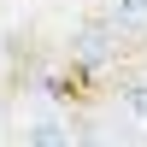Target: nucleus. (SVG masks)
<instances>
[{
  "label": "nucleus",
  "mask_w": 147,
  "mask_h": 147,
  "mask_svg": "<svg viewBox=\"0 0 147 147\" xmlns=\"http://www.w3.org/2000/svg\"><path fill=\"white\" fill-rule=\"evenodd\" d=\"M24 141H71V129L53 124V118H41V124H24Z\"/></svg>",
  "instance_id": "7ed1b4c3"
},
{
  "label": "nucleus",
  "mask_w": 147,
  "mask_h": 147,
  "mask_svg": "<svg viewBox=\"0 0 147 147\" xmlns=\"http://www.w3.org/2000/svg\"><path fill=\"white\" fill-rule=\"evenodd\" d=\"M112 24L129 35H147V0H112Z\"/></svg>",
  "instance_id": "f03ea898"
},
{
  "label": "nucleus",
  "mask_w": 147,
  "mask_h": 147,
  "mask_svg": "<svg viewBox=\"0 0 147 147\" xmlns=\"http://www.w3.org/2000/svg\"><path fill=\"white\" fill-rule=\"evenodd\" d=\"M65 88H71V82L59 77V71H41V94H65Z\"/></svg>",
  "instance_id": "39448f33"
},
{
  "label": "nucleus",
  "mask_w": 147,
  "mask_h": 147,
  "mask_svg": "<svg viewBox=\"0 0 147 147\" xmlns=\"http://www.w3.org/2000/svg\"><path fill=\"white\" fill-rule=\"evenodd\" d=\"M71 53H77L82 71H106V65L118 59V24H112V18L77 24V30H71Z\"/></svg>",
  "instance_id": "f257e3e1"
},
{
  "label": "nucleus",
  "mask_w": 147,
  "mask_h": 147,
  "mask_svg": "<svg viewBox=\"0 0 147 147\" xmlns=\"http://www.w3.org/2000/svg\"><path fill=\"white\" fill-rule=\"evenodd\" d=\"M124 106L147 124V77H129V82H124Z\"/></svg>",
  "instance_id": "20e7f679"
}]
</instances>
